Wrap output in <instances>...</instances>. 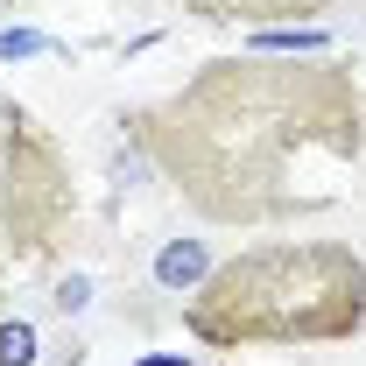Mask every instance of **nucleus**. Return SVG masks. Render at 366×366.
I'll list each match as a JSON object with an SVG mask.
<instances>
[{
    "label": "nucleus",
    "instance_id": "1",
    "mask_svg": "<svg viewBox=\"0 0 366 366\" xmlns=\"http://www.w3.org/2000/svg\"><path fill=\"white\" fill-rule=\"evenodd\" d=\"M120 127L204 226H296L366 162V92L338 56L232 49Z\"/></svg>",
    "mask_w": 366,
    "mask_h": 366
},
{
    "label": "nucleus",
    "instance_id": "2",
    "mask_svg": "<svg viewBox=\"0 0 366 366\" xmlns=\"http://www.w3.org/2000/svg\"><path fill=\"white\" fill-rule=\"evenodd\" d=\"M183 331L212 352L247 345H345L366 331V254L345 239H261L226 254L197 296H183Z\"/></svg>",
    "mask_w": 366,
    "mask_h": 366
},
{
    "label": "nucleus",
    "instance_id": "3",
    "mask_svg": "<svg viewBox=\"0 0 366 366\" xmlns=\"http://www.w3.org/2000/svg\"><path fill=\"white\" fill-rule=\"evenodd\" d=\"M71 232H78L71 155L29 106L0 99V247L14 261H56Z\"/></svg>",
    "mask_w": 366,
    "mask_h": 366
},
{
    "label": "nucleus",
    "instance_id": "4",
    "mask_svg": "<svg viewBox=\"0 0 366 366\" xmlns=\"http://www.w3.org/2000/svg\"><path fill=\"white\" fill-rule=\"evenodd\" d=\"M338 0H183V14L212 21V29H296V21H317Z\"/></svg>",
    "mask_w": 366,
    "mask_h": 366
},
{
    "label": "nucleus",
    "instance_id": "5",
    "mask_svg": "<svg viewBox=\"0 0 366 366\" xmlns=\"http://www.w3.org/2000/svg\"><path fill=\"white\" fill-rule=\"evenodd\" d=\"M219 261H226V254H219L212 239H162L155 261H148V282H155L162 296H197Z\"/></svg>",
    "mask_w": 366,
    "mask_h": 366
},
{
    "label": "nucleus",
    "instance_id": "6",
    "mask_svg": "<svg viewBox=\"0 0 366 366\" xmlns=\"http://www.w3.org/2000/svg\"><path fill=\"white\" fill-rule=\"evenodd\" d=\"M43 324L36 317H0V366H43Z\"/></svg>",
    "mask_w": 366,
    "mask_h": 366
},
{
    "label": "nucleus",
    "instance_id": "7",
    "mask_svg": "<svg viewBox=\"0 0 366 366\" xmlns=\"http://www.w3.org/2000/svg\"><path fill=\"white\" fill-rule=\"evenodd\" d=\"M254 36H261L254 49H268V56H324V36L303 29V21L296 29H254Z\"/></svg>",
    "mask_w": 366,
    "mask_h": 366
},
{
    "label": "nucleus",
    "instance_id": "8",
    "mask_svg": "<svg viewBox=\"0 0 366 366\" xmlns=\"http://www.w3.org/2000/svg\"><path fill=\"white\" fill-rule=\"evenodd\" d=\"M49 310L56 317H85L92 310V274H56L49 282Z\"/></svg>",
    "mask_w": 366,
    "mask_h": 366
},
{
    "label": "nucleus",
    "instance_id": "9",
    "mask_svg": "<svg viewBox=\"0 0 366 366\" xmlns=\"http://www.w3.org/2000/svg\"><path fill=\"white\" fill-rule=\"evenodd\" d=\"M43 36L36 29H0V64H21V56H43Z\"/></svg>",
    "mask_w": 366,
    "mask_h": 366
},
{
    "label": "nucleus",
    "instance_id": "10",
    "mask_svg": "<svg viewBox=\"0 0 366 366\" xmlns=\"http://www.w3.org/2000/svg\"><path fill=\"white\" fill-rule=\"evenodd\" d=\"M134 366H204V360H190V352H148V360H134Z\"/></svg>",
    "mask_w": 366,
    "mask_h": 366
},
{
    "label": "nucleus",
    "instance_id": "11",
    "mask_svg": "<svg viewBox=\"0 0 366 366\" xmlns=\"http://www.w3.org/2000/svg\"><path fill=\"white\" fill-rule=\"evenodd\" d=\"M0 317H7V268H0Z\"/></svg>",
    "mask_w": 366,
    "mask_h": 366
}]
</instances>
